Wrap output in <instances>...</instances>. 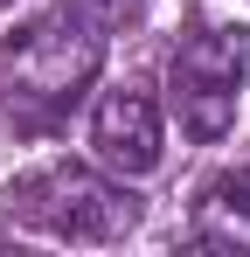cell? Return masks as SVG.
<instances>
[{
    "label": "cell",
    "instance_id": "obj_4",
    "mask_svg": "<svg viewBox=\"0 0 250 257\" xmlns=\"http://www.w3.org/2000/svg\"><path fill=\"white\" fill-rule=\"evenodd\" d=\"M90 146H97V167H111L118 181L160 167V104L146 90H104L97 111H90Z\"/></svg>",
    "mask_w": 250,
    "mask_h": 257
},
{
    "label": "cell",
    "instance_id": "obj_2",
    "mask_svg": "<svg viewBox=\"0 0 250 257\" xmlns=\"http://www.w3.org/2000/svg\"><path fill=\"white\" fill-rule=\"evenodd\" d=\"M7 222L35 229L56 243H118L139 222V195L111 181V167H83V160H49L28 167L21 181H7Z\"/></svg>",
    "mask_w": 250,
    "mask_h": 257
},
{
    "label": "cell",
    "instance_id": "obj_6",
    "mask_svg": "<svg viewBox=\"0 0 250 257\" xmlns=\"http://www.w3.org/2000/svg\"><path fill=\"white\" fill-rule=\"evenodd\" d=\"M90 7H97V14H104V21H111V14H125V7H132V0H90Z\"/></svg>",
    "mask_w": 250,
    "mask_h": 257
},
{
    "label": "cell",
    "instance_id": "obj_1",
    "mask_svg": "<svg viewBox=\"0 0 250 257\" xmlns=\"http://www.w3.org/2000/svg\"><path fill=\"white\" fill-rule=\"evenodd\" d=\"M104 70V14L90 0H63L14 28L0 49V111L14 132H56Z\"/></svg>",
    "mask_w": 250,
    "mask_h": 257
},
{
    "label": "cell",
    "instance_id": "obj_5",
    "mask_svg": "<svg viewBox=\"0 0 250 257\" xmlns=\"http://www.w3.org/2000/svg\"><path fill=\"white\" fill-rule=\"evenodd\" d=\"M188 236L202 250H250V167H222L215 181H202Z\"/></svg>",
    "mask_w": 250,
    "mask_h": 257
},
{
    "label": "cell",
    "instance_id": "obj_3",
    "mask_svg": "<svg viewBox=\"0 0 250 257\" xmlns=\"http://www.w3.org/2000/svg\"><path fill=\"white\" fill-rule=\"evenodd\" d=\"M243 84H250V28H236V21H202L167 56V111L202 146L236 125Z\"/></svg>",
    "mask_w": 250,
    "mask_h": 257
},
{
    "label": "cell",
    "instance_id": "obj_7",
    "mask_svg": "<svg viewBox=\"0 0 250 257\" xmlns=\"http://www.w3.org/2000/svg\"><path fill=\"white\" fill-rule=\"evenodd\" d=\"M0 7H7V0H0Z\"/></svg>",
    "mask_w": 250,
    "mask_h": 257
}]
</instances>
